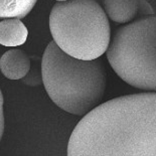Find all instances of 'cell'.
<instances>
[{
  "label": "cell",
  "mask_w": 156,
  "mask_h": 156,
  "mask_svg": "<svg viewBox=\"0 0 156 156\" xmlns=\"http://www.w3.org/2000/svg\"><path fill=\"white\" fill-rule=\"evenodd\" d=\"M28 30L19 18H6L0 22V44L22 45L27 39Z\"/></svg>",
  "instance_id": "obj_7"
},
{
  "label": "cell",
  "mask_w": 156,
  "mask_h": 156,
  "mask_svg": "<svg viewBox=\"0 0 156 156\" xmlns=\"http://www.w3.org/2000/svg\"><path fill=\"white\" fill-rule=\"evenodd\" d=\"M106 54L112 69L125 83L156 92V14L119 27Z\"/></svg>",
  "instance_id": "obj_4"
},
{
  "label": "cell",
  "mask_w": 156,
  "mask_h": 156,
  "mask_svg": "<svg viewBox=\"0 0 156 156\" xmlns=\"http://www.w3.org/2000/svg\"><path fill=\"white\" fill-rule=\"evenodd\" d=\"M56 1H58V2H62V1H68V0H56Z\"/></svg>",
  "instance_id": "obj_11"
},
{
  "label": "cell",
  "mask_w": 156,
  "mask_h": 156,
  "mask_svg": "<svg viewBox=\"0 0 156 156\" xmlns=\"http://www.w3.org/2000/svg\"><path fill=\"white\" fill-rule=\"evenodd\" d=\"M49 30L62 51L83 61L99 58L111 41L109 18L96 0L55 3L49 14Z\"/></svg>",
  "instance_id": "obj_3"
},
{
  "label": "cell",
  "mask_w": 156,
  "mask_h": 156,
  "mask_svg": "<svg viewBox=\"0 0 156 156\" xmlns=\"http://www.w3.org/2000/svg\"><path fill=\"white\" fill-rule=\"evenodd\" d=\"M41 77L52 102L64 111L79 116L98 107L107 84L102 61L73 58L55 41L49 42L42 55Z\"/></svg>",
  "instance_id": "obj_2"
},
{
  "label": "cell",
  "mask_w": 156,
  "mask_h": 156,
  "mask_svg": "<svg viewBox=\"0 0 156 156\" xmlns=\"http://www.w3.org/2000/svg\"><path fill=\"white\" fill-rule=\"evenodd\" d=\"M103 9L114 22L130 23L138 15L139 0H102Z\"/></svg>",
  "instance_id": "obj_6"
},
{
  "label": "cell",
  "mask_w": 156,
  "mask_h": 156,
  "mask_svg": "<svg viewBox=\"0 0 156 156\" xmlns=\"http://www.w3.org/2000/svg\"><path fill=\"white\" fill-rule=\"evenodd\" d=\"M154 14V9L152 8L151 4L146 0H139L138 6V15L139 18L145 17V16H150Z\"/></svg>",
  "instance_id": "obj_9"
},
{
  "label": "cell",
  "mask_w": 156,
  "mask_h": 156,
  "mask_svg": "<svg viewBox=\"0 0 156 156\" xmlns=\"http://www.w3.org/2000/svg\"><path fill=\"white\" fill-rule=\"evenodd\" d=\"M37 0H0V18H23Z\"/></svg>",
  "instance_id": "obj_8"
},
{
  "label": "cell",
  "mask_w": 156,
  "mask_h": 156,
  "mask_svg": "<svg viewBox=\"0 0 156 156\" xmlns=\"http://www.w3.org/2000/svg\"><path fill=\"white\" fill-rule=\"evenodd\" d=\"M3 104H4V100H3V95L0 90V141H1L3 132H4V113H3Z\"/></svg>",
  "instance_id": "obj_10"
},
{
  "label": "cell",
  "mask_w": 156,
  "mask_h": 156,
  "mask_svg": "<svg viewBox=\"0 0 156 156\" xmlns=\"http://www.w3.org/2000/svg\"><path fill=\"white\" fill-rule=\"evenodd\" d=\"M30 59L23 51L14 48L7 51L0 58V71L9 80H20L28 74Z\"/></svg>",
  "instance_id": "obj_5"
},
{
  "label": "cell",
  "mask_w": 156,
  "mask_h": 156,
  "mask_svg": "<svg viewBox=\"0 0 156 156\" xmlns=\"http://www.w3.org/2000/svg\"><path fill=\"white\" fill-rule=\"evenodd\" d=\"M68 156H156V93L114 98L82 118Z\"/></svg>",
  "instance_id": "obj_1"
}]
</instances>
